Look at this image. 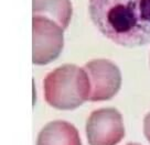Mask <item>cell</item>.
Here are the masks:
<instances>
[{
	"label": "cell",
	"mask_w": 150,
	"mask_h": 145,
	"mask_svg": "<svg viewBox=\"0 0 150 145\" xmlns=\"http://www.w3.org/2000/svg\"><path fill=\"white\" fill-rule=\"evenodd\" d=\"M44 98L57 110H74L89 98V80L84 68L65 64L49 73L43 83Z\"/></svg>",
	"instance_id": "7a4b0ae2"
},
{
	"label": "cell",
	"mask_w": 150,
	"mask_h": 145,
	"mask_svg": "<svg viewBox=\"0 0 150 145\" xmlns=\"http://www.w3.org/2000/svg\"><path fill=\"white\" fill-rule=\"evenodd\" d=\"M91 86L88 101L97 102L112 99L122 86V74L114 62L96 58L84 65Z\"/></svg>",
	"instance_id": "277c9868"
},
{
	"label": "cell",
	"mask_w": 150,
	"mask_h": 145,
	"mask_svg": "<svg viewBox=\"0 0 150 145\" xmlns=\"http://www.w3.org/2000/svg\"><path fill=\"white\" fill-rule=\"evenodd\" d=\"M127 145H140V144H138V143H128Z\"/></svg>",
	"instance_id": "9c48e42d"
},
{
	"label": "cell",
	"mask_w": 150,
	"mask_h": 145,
	"mask_svg": "<svg viewBox=\"0 0 150 145\" xmlns=\"http://www.w3.org/2000/svg\"><path fill=\"white\" fill-rule=\"evenodd\" d=\"M144 134L150 143V111L146 114L144 119Z\"/></svg>",
	"instance_id": "ba28073f"
},
{
	"label": "cell",
	"mask_w": 150,
	"mask_h": 145,
	"mask_svg": "<svg viewBox=\"0 0 150 145\" xmlns=\"http://www.w3.org/2000/svg\"><path fill=\"white\" fill-rule=\"evenodd\" d=\"M89 145H117L125 136L120 112L114 108H102L89 114L86 122Z\"/></svg>",
	"instance_id": "5b68a950"
},
{
	"label": "cell",
	"mask_w": 150,
	"mask_h": 145,
	"mask_svg": "<svg viewBox=\"0 0 150 145\" xmlns=\"http://www.w3.org/2000/svg\"><path fill=\"white\" fill-rule=\"evenodd\" d=\"M32 62L47 65L60 56L64 45V29L45 17L33 15Z\"/></svg>",
	"instance_id": "3957f363"
},
{
	"label": "cell",
	"mask_w": 150,
	"mask_h": 145,
	"mask_svg": "<svg viewBox=\"0 0 150 145\" xmlns=\"http://www.w3.org/2000/svg\"><path fill=\"white\" fill-rule=\"evenodd\" d=\"M37 145H82L79 131L63 120L49 122L38 135Z\"/></svg>",
	"instance_id": "8992f818"
},
{
	"label": "cell",
	"mask_w": 150,
	"mask_h": 145,
	"mask_svg": "<svg viewBox=\"0 0 150 145\" xmlns=\"http://www.w3.org/2000/svg\"><path fill=\"white\" fill-rule=\"evenodd\" d=\"M33 15L45 17L65 30L72 19V4L70 0H32Z\"/></svg>",
	"instance_id": "52a82bcc"
},
{
	"label": "cell",
	"mask_w": 150,
	"mask_h": 145,
	"mask_svg": "<svg viewBox=\"0 0 150 145\" xmlns=\"http://www.w3.org/2000/svg\"><path fill=\"white\" fill-rule=\"evenodd\" d=\"M88 12L94 25L115 44L150 43V0H88Z\"/></svg>",
	"instance_id": "6da1fadb"
}]
</instances>
